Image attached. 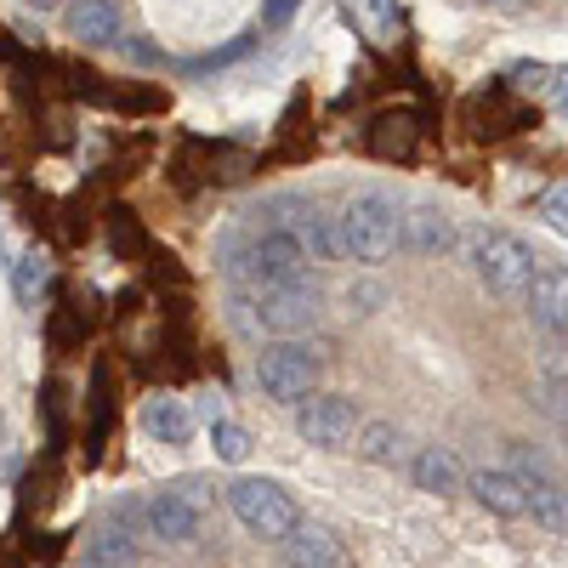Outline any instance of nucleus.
I'll return each instance as SVG.
<instances>
[{
    "label": "nucleus",
    "instance_id": "nucleus-1",
    "mask_svg": "<svg viewBox=\"0 0 568 568\" xmlns=\"http://www.w3.org/2000/svg\"><path fill=\"white\" fill-rule=\"evenodd\" d=\"M336 233H342V256L347 262L382 267L404 245V211L387 194H353L342 205V216H336Z\"/></svg>",
    "mask_w": 568,
    "mask_h": 568
},
{
    "label": "nucleus",
    "instance_id": "nucleus-2",
    "mask_svg": "<svg viewBox=\"0 0 568 568\" xmlns=\"http://www.w3.org/2000/svg\"><path fill=\"white\" fill-rule=\"evenodd\" d=\"M471 273H478V284L489 296H500V302H524L529 296V284H535V251L517 240V233H471Z\"/></svg>",
    "mask_w": 568,
    "mask_h": 568
},
{
    "label": "nucleus",
    "instance_id": "nucleus-3",
    "mask_svg": "<svg viewBox=\"0 0 568 568\" xmlns=\"http://www.w3.org/2000/svg\"><path fill=\"white\" fill-rule=\"evenodd\" d=\"M318 375H324V353L313 342H267L256 353V387L273 404H307L318 393Z\"/></svg>",
    "mask_w": 568,
    "mask_h": 568
},
{
    "label": "nucleus",
    "instance_id": "nucleus-4",
    "mask_svg": "<svg viewBox=\"0 0 568 568\" xmlns=\"http://www.w3.org/2000/svg\"><path fill=\"white\" fill-rule=\"evenodd\" d=\"M227 506H233V517H240L256 540H273V546H284V540L302 529L296 500L284 495L273 478H240V484L227 489Z\"/></svg>",
    "mask_w": 568,
    "mask_h": 568
},
{
    "label": "nucleus",
    "instance_id": "nucleus-5",
    "mask_svg": "<svg viewBox=\"0 0 568 568\" xmlns=\"http://www.w3.org/2000/svg\"><path fill=\"white\" fill-rule=\"evenodd\" d=\"M324 318V291L318 284H284V291H251V324L278 342H296Z\"/></svg>",
    "mask_w": 568,
    "mask_h": 568
},
{
    "label": "nucleus",
    "instance_id": "nucleus-6",
    "mask_svg": "<svg viewBox=\"0 0 568 568\" xmlns=\"http://www.w3.org/2000/svg\"><path fill=\"white\" fill-rule=\"evenodd\" d=\"M240 278H251V291H284V284L307 278V251L291 240V233H262L251 240V251L240 262H227Z\"/></svg>",
    "mask_w": 568,
    "mask_h": 568
},
{
    "label": "nucleus",
    "instance_id": "nucleus-7",
    "mask_svg": "<svg viewBox=\"0 0 568 568\" xmlns=\"http://www.w3.org/2000/svg\"><path fill=\"white\" fill-rule=\"evenodd\" d=\"M358 409L342 393H313L307 404H296V438L313 449H353L358 438Z\"/></svg>",
    "mask_w": 568,
    "mask_h": 568
},
{
    "label": "nucleus",
    "instance_id": "nucleus-8",
    "mask_svg": "<svg viewBox=\"0 0 568 568\" xmlns=\"http://www.w3.org/2000/svg\"><path fill=\"white\" fill-rule=\"evenodd\" d=\"M278 233H291V240L307 251V262H347L342 256V233H336V216H324L313 200H296V216H284Z\"/></svg>",
    "mask_w": 568,
    "mask_h": 568
},
{
    "label": "nucleus",
    "instance_id": "nucleus-9",
    "mask_svg": "<svg viewBox=\"0 0 568 568\" xmlns=\"http://www.w3.org/2000/svg\"><path fill=\"white\" fill-rule=\"evenodd\" d=\"M409 478H415L420 495H460L471 471L460 466V455H455L449 444H420V449L409 455Z\"/></svg>",
    "mask_w": 568,
    "mask_h": 568
},
{
    "label": "nucleus",
    "instance_id": "nucleus-10",
    "mask_svg": "<svg viewBox=\"0 0 568 568\" xmlns=\"http://www.w3.org/2000/svg\"><path fill=\"white\" fill-rule=\"evenodd\" d=\"M524 307H529V318L540 329H551L557 342H568V267H540Z\"/></svg>",
    "mask_w": 568,
    "mask_h": 568
},
{
    "label": "nucleus",
    "instance_id": "nucleus-11",
    "mask_svg": "<svg viewBox=\"0 0 568 568\" xmlns=\"http://www.w3.org/2000/svg\"><path fill=\"white\" fill-rule=\"evenodd\" d=\"M149 535H160L165 546H194L205 535V511L194 500H182V495H154L149 500Z\"/></svg>",
    "mask_w": 568,
    "mask_h": 568
},
{
    "label": "nucleus",
    "instance_id": "nucleus-12",
    "mask_svg": "<svg viewBox=\"0 0 568 568\" xmlns=\"http://www.w3.org/2000/svg\"><path fill=\"white\" fill-rule=\"evenodd\" d=\"M466 489H471V500H478L484 511H495V517H529V489L517 484L506 466H478L466 478Z\"/></svg>",
    "mask_w": 568,
    "mask_h": 568
},
{
    "label": "nucleus",
    "instance_id": "nucleus-13",
    "mask_svg": "<svg viewBox=\"0 0 568 568\" xmlns=\"http://www.w3.org/2000/svg\"><path fill=\"white\" fill-rule=\"evenodd\" d=\"M278 557H284V568H347L342 540L329 529H318V524H302L291 540L278 546Z\"/></svg>",
    "mask_w": 568,
    "mask_h": 568
},
{
    "label": "nucleus",
    "instance_id": "nucleus-14",
    "mask_svg": "<svg viewBox=\"0 0 568 568\" xmlns=\"http://www.w3.org/2000/svg\"><path fill=\"white\" fill-rule=\"evenodd\" d=\"M142 426H149V438L154 444H171V449H182V444H194V409H187L182 398H149L142 404Z\"/></svg>",
    "mask_w": 568,
    "mask_h": 568
},
{
    "label": "nucleus",
    "instance_id": "nucleus-15",
    "mask_svg": "<svg viewBox=\"0 0 568 568\" xmlns=\"http://www.w3.org/2000/svg\"><path fill=\"white\" fill-rule=\"evenodd\" d=\"M404 245L426 251V256H444L455 245V222L438 205H415V211H404Z\"/></svg>",
    "mask_w": 568,
    "mask_h": 568
},
{
    "label": "nucleus",
    "instance_id": "nucleus-16",
    "mask_svg": "<svg viewBox=\"0 0 568 568\" xmlns=\"http://www.w3.org/2000/svg\"><path fill=\"white\" fill-rule=\"evenodd\" d=\"M409 438H404V426H393V420H382V415H375V420H364L358 426V438H353V449L369 460V466H398L409 449H404Z\"/></svg>",
    "mask_w": 568,
    "mask_h": 568
},
{
    "label": "nucleus",
    "instance_id": "nucleus-17",
    "mask_svg": "<svg viewBox=\"0 0 568 568\" xmlns=\"http://www.w3.org/2000/svg\"><path fill=\"white\" fill-rule=\"evenodd\" d=\"M69 34H80V40H91V45L120 40L114 0H69Z\"/></svg>",
    "mask_w": 568,
    "mask_h": 568
},
{
    "label": "nucleus",
    "instance_id": "nucleus-18",
    "mask_svg": "<svg viewBox=\"0 0 568 568\" xmlns=\"http://www.w3.org/2000/svg\"><path fill=\"white\" fill-rule=\"evenodd\" d=\"M506 471H511V478L524 484L529 495H535V489H546V484H557V478H551V460H546L535 444H524V438L506 444Z\"/></svg>",
    "mask_w": 568,
    "mask_h": 568
},
{
    "label": "nucleus",
    "instance_id": "nucleus-19",
    "mask_svg": "<svg viewBox=\"0 0 568 568\" xmlns=\"http://www.w3.org/2000/svg\"><path fill=\"white\" fill-rule=\"evenodd\" d=\"M529 517L546 535H568V484H546L529 495Z\"/></svg>",
    "mask_w": 568,
    "mask_h": 568
},
{
    "label": "nucleus",
    "instance_id": "nucleus-20",
    "mask_svg": "<svg viewBox=\"0 0 568 568\" xmlns=\"http://www.w3.org/2000/svg\"><path fill=\"white\" fill-rule=\"evenodd\" d=\"M211 444H216V460H233V466L251 455V433H245L240 420H216L211 426Z\"/></svg>",
    "mask_w": 568,
    "mask_h": 568
},
{
    "label": "nucleus",
    "instance_id": "nucleus-21",
    "mask_svg": "<svg viewBox=\"0 0 568 568\" xmlns=\"http://www.w3.org/2000/svg\"><path fill=\"white\" fill-rule=\"evenodd\" d=\"M347 307L364 313V318L382 313V307H387V284H382V278H353V284H347Z\"/></svg>",
    "mask_w": 568,
    "mask_h": 568
},
{
    "label": "nucleus",
    "instance_id": "nucleus-22",
    "mask_svg": "<svg viewBox=\"0 0 568 568\" xmlns=\"http://www.w3.org/2000/svg\"><path fill=\"white\" fill-rule=\"evenodd\" d=\"M12 284H18V302H34V291L45 284V262L29 251V256H18L12 262Z\"/></svg>",
    "mask_w": 568,
    "mask_h": 568
},
{
    "label": "nucleus",
    "instance_id": "nucleus-23",
    "mask_svg": "<svg viewBox=\"0 0 568 568\" xmlns=\"http://www.w3.org/2000/svg\"><path fill=\"white\" fill-rule=\"evenodd\" d=\"M91 557H98V562H109V568H120V562L131 557V535H120V529H103V535H98V546H91Z\"/></svg>",
    "mask_w": 568,
    "mask_h": 568
},
{
    "label": "nucleus",
    "instance_id": "nucleus-24",
    "mask_svg": "<svg viewBox=\"0 0 568 568\" xmlns=\"http://www.w3.org/2000/svg\"><path fill=\"white\" fill-rule=\"evenodd\" d=\"M540 216L568 240V187H546V194H540Z\"/></svg>",
    "mask_w": 568,
    "mask_h": 568
},
{
    "label": "nucleus",
    "instance_id": "nucleus-25",
    "mask_svg": "<svg viewBox=\"0 0 568 568\" xmlns=\"http://www.w3.org/2000/svg\"><path fill=\"white\" fill-rule=\"evenodd\" d=\"M171 495H182V500H194V506H200V511H205V500H211V495H205V484H200V478H176V484H171Z\"/></svg>",
    "mask_w": 568,
    "mask_h": 568
},
{
    "label": "nucleus",
    "instance_id": "nucleus-26",
    "mask_svg": "<svg viewBox=\"0 0 568 568\" xmlns=\"http://www.w3.org/2000/svg\"><path fill=\"white\" fill-rule=\"evenodd\" d=\"M551 103H557V109H562V114H568V69H562V74H557V80H551Z\"/></svg>",
    "mask_w": 568,
    "mask_h": 568
},
{
    "label": "nucleus",
    "instance_id": "nucleus-27",
    "mask_svg": "<svg viewBox=\"0 0 568 568\" xmlns=\"http://www.w3.org/2000/svg\"><path fill=\"white\" fill-rule=\"evenodd\" d=\"M23 7H29V12H58L63 0H23Z\"/></svg>",
    "mask_w": 568,
    "mask_h": 568
},
{
    "label": "nucleus",
    "instance_id": "nucleus-28",
    "mask_svg": "<svg viewBox=\"0 0 568 568\" xmlns=\"http://www.w3.org/2000/svg\"><path fill=\"white\" fill-rule=\"evenodd\" d=\"M0 444H7V409H0Z\"/></svg>",
    "mask_w": 568,
    "mask_h": 568
},
{
    "label": "nucleus",
    "instance_id": "nucleus-29",
    "mask_svg": "<svg viewBox=\"0 0 568 568\" xmlns=\"http://www.w3.org/2000/svg\"><path fill=\"white\" fill-rule=\"evenodd\" d=\"M478 7H511V0H478Z\"/></svg>",
    "mask_w": 568,
    "mask_h": 568
}]
</instances>
